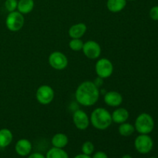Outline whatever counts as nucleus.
<instances>
[{"instance_id": "obj_1", "label": "nucleus", "mask_w": 158, "mask_h": 158, "mask_svg": "<svg viewBox=\"0 0 158 158\" xmlns=\"http://www.w3.org/2000/svg\"><path fill=\"white\" fill-rule=\"evenodd\" d=\"M75 97L79 104L83 106H92L100 98L99 87L92 81H84L77 86Z\"/></svg>"}, {"instance_id": "obj_2", "label": "nucleus", "mask_w": 158, "mask_h": 158, "mask_svg": "<svg viewBox=\"0 0 158 158\" xmlns=\"http://www.w3.org/2000/svg\"><path fill=\"white\" fill-rule=\"evenodd\" d=\"M89 121L95 129L105 131L112 124L111 114L103 107H97L91 113Z\"/></svg>"}, {"instance_id": "obj_3", "label": "nucleus", "mask_w": 158, "mask_h": 158, "mask_svg": "<svg viewBox=\"0 0 158 158\" xmlns=\"http://www.w3.org/2000/svg\"><path fill=\"white\" fill-rule=\"evenodd\" d=\"M135 131L140 134H149L154 128V120L152 116L147 113L139 114L134 123Z\"/></svg>"}, {"instance_id": "obj_4", "label": "nucleus", "mask_w": 158, "mask_h": 158, "mask_svg": "<svg viewBox=\"0 0 158 158\" xmlns=\"http://www.w3.org/2000/svg\"><path fill=\"white\" fill-rule=\"evenodd\" d=\"M25 19L19 11L9 12L6 19V28L11 32H18L23 27Z\"/></svg>"}, {"instance_id": "obj_5", "label": "nucleus", "mask_w": 158, "mask_h": 158, "mask_svg": "<svg viewBox=\"0 0 158 158\" xmlns=\"http://www.w3.org/2000/svg\"><path fill=\"white\" fill-rule=\"evenodd\" d=\"M154 147L153 139L148 134H140L134 140L136 151L141 154H147L151 151Z\"/></svg>"}, {"instance_id": "obj_6", "label": "nucleus", "mask_w": 158, "mask_h": 158, "mask_svg": "<svg viewBox=\"0 0 158 158\" xmlns=\"http://www.w3.org/2000/svg\"><path fill=\"white\" fill-rule=\"evenodd\" d=\"M95 71L97 77L103 80L106 79L114 73V65L109 59L101 58L96 63Z\"/></svg>"}, {"instance_id": "obj_7", "label": "nucleus", "mask_w": 158, "mask_h": 158, "mask_svg": "<svg viewBox=\"0 0 158 158\" xmlns=\"http://www.w3.org/2000/svg\"><path fill=\"white\" fill-rule=\"evenodd\" d=\"M54 97L53 89L49 85H42L35 92V99L42 105H48L52 103Z\"/></svg>"}, {"instance_id": "obj_8", "label": "nucleus", "mask_w": 158, "mask_h": 158, "mask_svg": "<svg viewBox=\"0 0 158 158\" xmlns=\"http://www.w3.org/2000/svg\"><path fill=\"white\" fill-rule=\"evenodd\" d=\"M49 65L56 70H63L68 66V59L64 53L60 51L51 52L48 59Z\"/></svg>"}, {"instance_id": "obj_9", "label": "nucleus", "mask_w": 158, "mask_h": 158, "mask_svg": "<svg viewBox=\"0 0 158 158\" xmlns=\"http://www.w3.org/2000/svg\"><path fill=\"white\" fill-rule=\"evenodd\" d=\"M82 51L88 59L97 60L101 54V47L97 42L94 40H88L83 44Z\"/></svg>"}, {"instance_id": "obj_10", "label": "nucleus", "mask_w": 158, "mask_h": 158, "mask_svg": "<svg viewBox=\"0 0 158 158\" xmlns=\"http://www.w3.org/2000/svg\"><path fill=\"white\" fill-rule=\"evenodd\" d=\"M73 121L76 127L80 131H85L89 126V117L87 114L82 110H77L73 115Z\"/></svg>"}, {"instance_id": "obj_11", "label": "nucleus", "mask_w": 158, "mask_h": 158, "mask_svg": "<svg viewBox=\"0 0 158 158\" xmlns=\"http://www.w3.org/2000/svg\"><path fill=\"white\" fill-rule=\"evenodd\" d=\"M32 150V143L28 139H19L15 143V151L20 157H27L31 154Z\"/></svg>"}, {"instance_id": "obj_12", "label": "nucleus", "mask_w": 158, "mask_h": 158, "mask_svg": "<svg viewBox=\"0 0 158 158\" xmlns=\"http://www.w3.org/2000/svg\"><path fill=\"white\" fill-rule=\"evenodd\" d=\"M104 102L107 106L111 107H117L123 103V96L117 91H109L104 95Z\"/></svg>"}, {"instance_id": "obj_13", "label": "nucleus", "mask_w": 158, "mask_h": 158, "mask_svg": "<svg viewBox=\"0 0 158 158\" xmlns=\"http://www.w3.org/2000/svg\"><path fill=\"white\" fill-rule=\"evenodd\" d=\"M112 120L114 123L117 124H121L127 121L130 117V113L126 108L120 107L116 109L111 114Z\"/></svg>"}, {"instance_id": "obj_14", "label": "nucleus", "mask_w": 158, "mask_h": 158, "mask_svg": "<svg viewBox=\"0 0 158 158\" xmlns=\"http://www.w3.org/2000/svg\"><path fill=\"white\" fill-rule=\"evenodd\" d=\"M87 30V27L85 23H80L73 25L69 29L68 33L71 39H81Z\"/></svg>"}, {"instance_id": "obj_15", "label": "nucleus", "mask_w": 158, "mask_h": 158, "mask_svg": "<svg viewBox=\"0 0 158 158\" xmlns=\"http://www.w3.org/2000/svg\"><path fill=\"white\" fill-rule=\"evenodd\" d=\"M69 143V138L63 133H57L51 139V143L52 147L57 148H64Z\"/></svg>"}, {"instance_id": "obj_16", "label": "nucleus", "mask_w": 158, "mask_h": 158, "mask_svg": "<svg viewBox=\"0 0 158 158\" xmlns=\"http://www.w3.org/2000/svg\"><path fill=\"white\" fill-rule=\"evenodd\" d=\"M13 140V134L8 128L0 130V148H6L11 144Z\"/></svg>"}, {"instance_id": "obj_17", "label": "nucleus", "mask_w": 158, "mask_h": 158, "mask_svg": "<svg viewBox=\"0 0 158 158\" xmlns=\"http://www.w3.org/2000/svg\"><path fill=\"white\" fill-rule=\"evenodd\" d=\"M127 6V0H107L106 7L108 10L114 13L121 12Z\"/></svg>"}, {"instance_id": "obj_18", "label": "nucleus", "mask_w": 158, "mask_h": 158, "mask_svg": "<svg viewBox=\"0 0 158 158\" xmlns=\"http://www.w3.org/2000/svg\"><path fill=\"white\" fill-rule=\"evenodd\" d=\"M35 2L33 0H19L18 1L17 9L23 15L29 14L33 10Z\"/></svg>"}, {"instance_id": "obj_19", "label": "nucleus", "mask_w": 158, "mask_h": 158, "mask_svg": "<svg viewBox=\"0 0 158 158\" xmlns=\"http://www.w3.org/2000/svg\"><path fill=\"white\" fill-rule=\"evenodd\" d=\"M46 158H69V154L63 148H57L52 147L45 155Z\"/></svg>"}, {"instance_id": "obj_20", "label": "nucleus", "mask_w": 158, "mask_h": 158, "mask_svg": "<svg viewBox=\"0 0 158 158\" xmlns=\"http://www.w3.org/2000/svg\"><path fill=\"white\" fill-rule=\"evenodd\" d=\"M134 131H135V127L134 125L127 122L120 124L118 127V132L122 137H130L134 134Z\"/></svg>"}, {"instance_id": "obj_21", "label": "nucleus", "mask_w": 158, "mask_h": 158, "mask_svg": "<svg viewBox=\"0 0 158 158\" xmlns=\"http://www.w3.org/2000/svg\"><path fill=\"white\" fill-rule=\"evenodd\" d=\"M83 44H84V43L81 39H71L69 43V46L71 50L78 52V51L82 50Z\"/></svg>"}, {"instance_id": "obj_22", "label": "nucleus", "mask_w": 158, "mask_h": 158, "mask_svg": "<svg viewBox=\"0 0 158 158\" xmlns=\"http://www.w3.org/2000/svg\"><path fill=\"white\" fill-rule=\"evenodd\" d=\"M94 145L91 141H86L83 143L81 148L82 153L86 155L91 156L94 152Z\"/></svg>"}, {"instance_id": "obj_23", "label": "nucleus", "mask_w": 158, "mask_h": 158, "mask_svg": "<svg viewBox=\"0 0 158 158\" xmlns=\"http://www.w3.org/2000/svg\"><path fill=\"white\" fill-rule=\"evenodd\" d=\"M17 6H18L17 0H6L5 2V8L9 12L16 10Z\"/></svg>"}, {"instance_id": "obj_24", "label": "nucleus", "mask_w": 158, "mask_h": 158, "mask_svg": "<svg viewBox=\"0 0 158 158\" xmlns=\"http://www.w3.org/2000/svg\"><path fill=\"white\" fill-rule=\"evenodd\" d=\"M149 15L151 19L158 21V6H153L149 12Z\"/></svg>"}, {"instance_id": "obj_25", "label": "nucleus", "mask_w": 158, "mask_h": 158, "mask_svg": "<svg viewBox=\"0 0 158 158\" xmlns=\"http://www.w3.org/2000/svg\"><path fill=\"white\" fill-rule=\"evenodd\" d=\"M92 158H109L107 154L103 151H97L91 157Z\"/></svg>"}, {"instance_id": "obj_26", "label": "nucleus", "mask_w": 158, "mask_h": 158, "mask_svg": "<svg viewBox=\"0 0 158 158\" xmlns=\"http://www.w3.org/2000/svg\"><path fill=\"white\" fill-rule=\"evenodd\" d=\"M27 158H46V157H45L43 154H41V153L35 152L28 155Z\"/></svg>"}, {"instance_id": "obj_27", "label": "nucleus", "mask_w": 158, "mask_h": 158, "mask_svg": "<svg viewBox=\"0 0 158 158\" xmlns=\"http://www.w3.org/2000/svg\"><path fill=\"white\" fill-rule=\"evenodd\" d=\"M74 158H92L91 157V156L89 155H86V154H77V155H76Z\"/></svg>"}, {"instance_id": "obj_28", "label": "nucleus", "mask_w": 158, "mask_h": 158, "mask_svg": "<svg viewBox=\"0 0 158 158\" xmlns=\"http://www.w3.org/2000/svg\"><path fill=\"white\" fill-rule=\"evenodd\" d=\"M121 158H133L130 154H124L123 156H122Z\"/></svg>"}, {"instance_id": "obj_29", "label": "nucleus", "mask_w": 158, "mask_h": 158, "mask_svg": "<svg viewBox=\"0 0 158 158\" xmlns=\"http://www.w3.org/2000/svg\"><path fill=\"white\" fill-rule=\"evenodd\" d=\"M128 1H135V0H128Z\"/></svg>"}, {"instance_id": "obj_30", "label": "nucleus", "mask_w": 158, "mask_h": 158, "mask_svg": "<svg viewBox=\"0 0 158 158\" xmlns=\"http://www.w3.org/2000/svg\"><path fill=\"white\" fill-rule=\"evenodd\" d=\"M150 158H157V157H150Z\"/></svg>"}]
</instances>
